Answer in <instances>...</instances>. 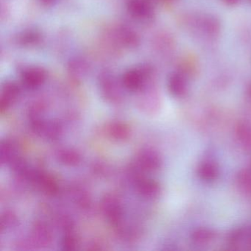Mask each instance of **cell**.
<instances>
[{
  "label": "cell",
  "instance_id": "ba28073f",
  "mask_svg": "<svg viewBox=\"0 0 251 251\" xmlns=\"http://www.w3.org/2000/svg\"><path fill=\"white\" fill-rule=\"evenodd\" d=\"M87 64L84 61L80 59H75L70 61L69 65V70L73 77L78 78V77L84 76L87 72Z\"/></svg>",
  "mask_w": 251,
  "mask_h": 251
},
{
  "label": "cell",
  "instance_id": "9c48e42d",
  "mask_svg": "<svg viewBox=\"0 0 251 251\" xmlns=\"http://www.w3.org/2000/svg\"><path fill=\"white\" fill-rule=\"evenodd\" d=\"M20 43L24 45H32L38 43L40 40V35L35 31H27L23 33L19 38Z\"/></svg>",
  "mask_w": 251,
  "mask_h": 251
},
{
  "label": "cell",
  "instance_id": "3957f363",
  "mask_svg": "<svg viewBox=\"0 0 251 251\" xmlns=\"http://www.w3.org/2000/svg\"><path fill=\"white\" fill-rule=\"evenodd\" d=\"M48 78L46 70L41 67H30L23 71L22 81L28 89H36L44 84Z\"/></svg>",
  "mask_w": 251,
  "mask_h": 251
},
{
  "label": "cell",
  "instance_id": "8fae6325",
  "mask_svg": "<svg viewBox=\"0 0 251 251\" xmlns=\"http://www.w3.org/2000/svg\"><path fill=\"white\" fill-rule=\"evenodd\" d=\"M226 5L233 6V5H237L240 0H222Z\"/></svg>",
  "mask_w": 251,
  "mask_h": 251
},
{
  "label": "cell",
  "instance_id": "5b68a950",
  "mask_svg": "<svg viewBox=\"0 0 251 251\" xmlns=\"http://www.w3.org/2000/svg\"><path fill=\"white\" fill-rule=\"evenodd\" d=\"M101 91L104 96L108 100H114L118 99L120 96L118 82L116 80L115 77L111 75L105 73L102 75L100 78Z\"/></svg>",
  "mask_w": 251,
  "mask_h": 251
},
{
  "label": "cell",
  "instance_id": "4fadbf2b",
  "mask_svg": "<svg viewBox=\"0 0 251 251\" xmlns=\"http://www.w3.org/2000/svg\"><path fill=\"white\" fill-rule=\"evenodd\" d=\"M164 1H170V0H164Z\"/></svg>",
  "mask_w": 251,
  "mask_h": 251
},
{
  "label": "cell",
  "instance_id": "6da1fadb",
  "mask_svg": "<svg viewBox=\"0 0 251 251\" xmlns=\"http://www.w3.org/2000/svg\"><path fill=\"white\" fill-rule=\"evenodd\" d=\"M151 73V68L148 67L131 69L123 74L122 83L128 90H139L145 84Z\"/></svg>",
  "mask_w": 251,
  "mask_h": 251
},
{
  "label": "cell",
  "instance_id": "7a4b0ae2",
  "mask_svg": "<svg viewBox=\"0 0 251 251\" xmlns=\"http://www.w3.org/2000/svg\"><path fill=\"white\" fill-rule=\"evenodd\" d=\"M126 6L129 14L140 20H149L154 16V8L150 0H127Z\"/></svg>",
  "mask_w": 251,
  "mask_h": 251
},
{
  "label": "cell",
  "instance_id": "52a82bcc",
  "mask_svg": "<svg viewBox=\"0 0 251 251\" xmlns=\"http://www.w3.org/2000/svg\"><path fill=\"white\" fill-rule=\"evenodd\" d=\"M170 90L175 95H182L186 89V79L182 73H174L168 80Z\"/></svg>",
  "mask_w": 251,
  "mask_h": 251
},
{
  "label": "cell",
  "instance_id": "277c9868",
  "mask_svg": "<svg viewBox=\"0 0 251 251\" xmlns=\"http://www.w3.org/2000/svg\"><path fill=\"white\" fill-rule=\"evenodd\" d=\"M115 36L119 43L129 48H136L140 42L137 33L127 26H119L115 30Z\"/></svg>",
  "mask_w": 251,
  "mask_h": 251
},
{
  "label": "cell",
  "instance_id": "30bf717a",
  "mask_svg": "<svg viewBox=\"0 0 251 251\" xmlns=\"http://www.w3.org/2000/svg\"><path fill=\"white\" fill-rule=\"evenodd\" d=\"M111 133L117 139H126L128 136L129 130L126 126L117 123L111 126Z\"/></svg>",
  "mask_w": 251,
  "mask_h": 251
},
{
  "label": "cell",
  "instance_id": "8992f818",
  "mask_svg": "<svg viewBox=\"0 0 251 251\" xmlns=\"http://www.w3.org/2000/svg\"><path fill=\"white\" fill-rule=\"evenodd\" d=\"M20 92V87L17 83L12 81L5 83L1 94V109L4 111L9 108L18 98Z\"/></svg>",
  "mask_w": 251,
  "mask_h": 251
},
{
  "label": "cell",
  "instance_id": "5bb4252c",
  "mask_svg": "<svg viewBox=\"0 0 251 251\" xmlns=\"http://www.w3.org/2000/svg\"><path fill=\"white\" fill-rule=\"evenodd\" d=\"M250 2H251V0H249Z\"/></svg>",
  "mask_w": 251,
  "mask_h": 251
},
{
  "label": "cell",
  "instance_id": "7c38bea8",
  "mask_svg": "<svg viewBox=\"0 0 251 251\" xmlns=\"http://www.w3.org/2000/svg\"><path fill=\"white\" fill-rule=\"evenodd\" d=\"M40 1L44 5H50L53 4L57 0H40Z\"/></svg>",
  "mask_w": 251,
  "mask_h": 251
}]
</instances>
